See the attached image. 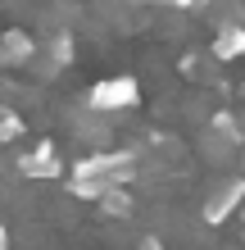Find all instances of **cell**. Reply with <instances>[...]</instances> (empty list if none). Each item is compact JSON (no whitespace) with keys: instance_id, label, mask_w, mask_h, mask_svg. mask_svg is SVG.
<instances>
[{"instance_id":"1","label":"cell","mask_w":245,"mask_h":250,"mask_svg":"<svg viewBox=\"0 0 245 250\" xmlns=\"http://www.w3.org/2000/svg\"><path fill=\"white\" fill-rule=\"evenodd\" d=\"M141 105V86L136 78H105L91 86V96H86V109L91 114H118V109H132Z\"/></svg>"},{"instance_id":"2","label":"cell","mask_w":245,"mask_h":250,"mask_svg":"<svg viewBox=\"0 0 245 250\" xmlns=\"http://www.w3.org/2000/svg\"><path fill=\"white\" fill-rule=\"evenodd\" d=\"M245 205V178H218V187L205 196V223H227Z\"/></svg>"},{"instance_id":"3","label":"cell","mask_w":245,"mask_h":250,"mask_svg":"<svg viewBox=\"0 0 245 250\" xmlns=\"http://www.w3.org/2000/svg\"><path fill=\"white\" fill-rule=\"evenodd\" d=\"M27 178H59L64 164H59V155H55V146L50 141H37V150L32 155H23V164H19Z\"/></svg>"},{"instance_id":"4","label":"cell","mask_w":245,"mask_h":250,"mask_svg":"<svg viewBox=\"0 0 245 250\" xmlns=\"http://www.w3.org/2000/svg\"><path fill=\"white\" fill-rule=\"evenodd\" d=\"M32 55H37V41L27 32H5V41H0V68L32 64Z\"/></svg>"},{"instance_id":"5","label":"cell","mask_w":245,"mask_h":250,"mask_svg":"<svg viewBox=\"0 0 245 250\" xmlns=\"http://www.w3.org/2000/svg\"><path fill=\"white\" fill-rule=\"evenodd\" d=\"M213 55H218V60H236V55H245V27H223L218 41H213Z\"/></svg>"},{"instance_id":"6","label":"cell","mask_w":245,"mask_h":250,"mask_svg":"<svg viewBox=\"0 0 245 250\" xmlns=\"http://www.w3.org/2000/svg\"><path fill=\"white\" fill-rule=\"evenodd\" d=\"M100 205H105V214H113V218H127V209H132V200L123 196V187H109L105 196H100Z\"/></svg>"},{"instance_id":"7","label":"cell","mask_w":245,"mask_h":250,"mask_svg":"<svg viewBox=\"0 0 245 250\" xmlns=\"http://www.w3.org/2000/svg\"><path fill=\"white\" fill-rule=\"evenodd\" d=\"M19 132H23V119H19L9 105H0V141H14Z\"/></svg>"},{"instance_id":"8","label":"cell","mask_w":245,"mask_h":250,"mask_svg":"<svg viewBox=\"0 0 245 250\" xmlns=\"http://www.w3.org/2000/svg\"><path fill=\"white\" fill-rule=\"evenodd\" d=\"M0 250H9V232H5V223H0Z\"/></svg>"},{"instance_id":"9","label":"cell","mask_w":245,"mask_h":250,"mask_svg":"<svg viewBox=\"0 0 245 250\" xmlns=\"http://www.w3.org/2000/svg\"><path fill=\"white\" fill-rule=\"evenodd\" d=\"M164 5H177L182 9V5H195V0H164Z\"/></svg>"}]
</instances>
